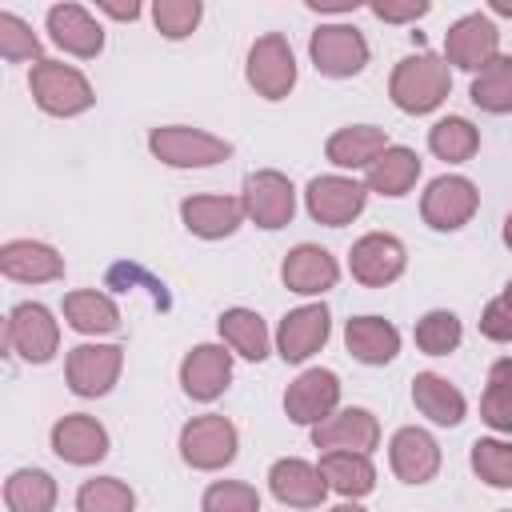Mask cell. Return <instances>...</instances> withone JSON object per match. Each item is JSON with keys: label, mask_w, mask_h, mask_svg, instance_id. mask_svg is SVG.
Returning <instances> with one entry per match:
<instances>
[{"label": "cell", "mask_w": 512, "mask_h": 512, "mask_svg": "<svg viewBox=\"0 0 512 512\" xmlns=\"http://www.w3.org/2000/svg\"><path fill=\"white\" fill-rule=\"evenodd\" d=\"M448 92H452V72H448V60L436 52H416V56L400 60L392 68V80H388L392 104L400 112H412V116L440 108Z\"/></svg>", "instance_id": "obj_1"}, {"label": "cell", "mask_w": 512, "mask_h": 512, "mask_svg": "<svg viewBox=\"0 0 512 512\" xmlns=\"http://www.w3.org/2000/svg\"><path fill=\"white\" fill-rule=\"evenodd\" d=\"M28 88H32V100L48 116H80V112H88L96 104L92 84L84 80V72H76L64 60H40V64H32Z\"/></svg>", "instance_id": "obj_2"}, {"label": "cell", "mask_w": 512, "mask_h": 512, "mask_svg": "<svg viewBox=\"0 0 512 512\" xmlns=\"http://www.w3.org/2000/svg\"><path fill=\"white\" fill-rule=\"evenodd\" d=\"M236 424L220 412H204V416H192L184 428H180V456L188 468L196 472H216L224 464L236 460Z\"/></svg>", "instance_id": "obj_3"}, {"label": "cell", "mask_w": 512, "mask_h": 512, "mask_svg": "<svg viewBox=\"0 0 512 512\" xmlns=\"http://www.w3.org/2000/svg\"><path fill=\"white\" fill-rule=\"evenodd\" d=\"M148 148L168 168H208V164H220V160L232 156V144L228 140H220L212 132H200V128H184V124L152 128Z\"/></svg>", "instance_id": "obj_4"}, {"label": "cell", "mask_w": 512, "mask_h": 512, "mask_svg": "<svg viewBox=\"0 0 512 512\" xmlns=\"http://www.w3.org/2000/svg\"><path fill=\"white\" fill-rule=\"evenodd\" d=\"M124 368V348L120 344H76L64 364V380L76 396H108L112 384L120 380Z\"/></svg>", "instance_id": "obj_5"}, {"label": "cell", "mask_w": 512, "mask_h": 512, "mask_svg": "<svg viewBox=\"0 0 512 512\" xmlns=\"http://www.w3.org/2000/svg\"><path fill=\"white\" fill-rule=\"evenodd\" d=\"M248 84L264 100H284L292 92V84H296V56H292L288 36L268 32V36H260L252 44V52H248Z\"/></svg>", "instance_id": "obj_6"}, {"label": "cell", "mask_w": 512, "mask_h": 512, "mask_svg": "<svg viewBox=\"0 0 512 512\" xmlns=\"http://www.w3.org/2000/svg\"><path fill=\"white\" fill-rule=\"evenodd\" d=\"M4 340H8V348H12L16 356H24L28 364H48V360L56 356V348H60V324L52 320V312H48L44 304L24 300V304H16V308L8 312V332H4Z\"/></svg>", "instance_id": "obj_7"}, {"label": "cell", "mask_w": 512, "mask_h": 512, "mask_svg": "<svg viewBox=\"0 0 512 512\" xmlns=\"http://www.w3.org/2000/svg\"><path fill=\"white\" fill-rule=\"evenodd\" d=\"M308 52H312L316 72L332 76V80L356 76L368 64V40L352 24H324V28H316L312 40H308Z\"/></svg>", "instance_id": "obj_8"}, {"label": "cell", "mask_w": 512, "mask_h": 512, "mask_svg": "<svg viewBox=\"0 0 512 512\" xmlns=\"http://www.w3.org/2000/svg\"><path fill=\"white\" fill-rule=\"evenodd\" d=\"M244 212L256 220V228H284L292 224V212H296V188L284 172H272V168H260L244 180Z\"/></svg>", "instance_id": "obj_9"}, {"label": "cell", "mask_w": 512, "mask_h": 512, "mask_svg": "<svg viewBox=\"0 0 512 512\" xmlns=\"http://www.w3.org/2000/svg\"><path fill=\"white\" fill-rule=\"evenodd\" d=\"M476 204H480V192H476L472 180H464V176H440V180L428 184V192L420 200V216L436 232H456V228H464L472 220Z\"/></svg>", "instance_id": "obj_10"}, {"label": "cell", "mask_w": 512, "mask_h": 512, "mask_svg": "<svg viewBox=\"0 0 512 512\" xmlns=\"http://www.w3.org/2000/svg\"><path fill=\"white\" fill-rule=\"evenodd\" d=\"M340 404V376L332 368H308L300 372L284 392V412L292 424H320Z\"/></svg>", "instance_id": "obj_11"}, {"label": "cell", "mask_w": 512, "mask_h": 512, "mask_svg": "<svg viewBox=\"0 0 512 512\" xmlns=\"http://www.w3.org/2000/svg\"><path fill=\"white\" fill-rule=\"evenodd\" d=\"M444 56H448V64H456L464 72L488 68L500 56V32H496V24L488 16H480V12L460 16L444 32Z\"/></svg>", "instance_id": "obj_12"}, {"label": "cell", "mask_w": 512, "mask_h": 512, "mask_svg": "<svg viewBox=\"0 0 512 512\" xmlns=\"http://www.w3.org/2000/svg\"><path fill=\"white\" fill-rule=\"evenodd\" d=\"M364 200H368V188L348 180V176H316L308 184V192H304L308 216L316 224H328V228L352 224L364 212Z\"/></svg>", "instance_id": "obj_13"}, {"label": "cell", "mask_w": 512, "mask_h": 512, "mask_svg": "<svg viewBox=\"0 0 512 512\" xmlns=\"http://www.w3.org/2000/svg\"><path fill=\"white\" fill-rule=\"evenodd\" d=\"M328 332H332V316L324 304L292 308L276 328V352L284 364H304L312 352L328 344Z\"/></svg>", "instance_id": "obj_14"}, {"label": "cell", "mask_w": 512, "mask_h": 512, "mask_svg": "<svg viewBox=\"0 0 512 512\" xmlns=\"http://www.w3.org/2000/svg\"><path fill=\"white\" fill-rule=\"evenodd\" d=\"M404 260H408L404 244H400L396 236H388V232H368V236H360V240L352 244V252H348V268H352V276H356L364 288H384V284H392V280L404 272Z\"/></svg>", "instance_id": "obj_15"}, {"label": "cell", "mask_w": 512, "mask_h": 512, "mask_svg": "<svg viewBox=\"0 0 512 512\" xmlns=\"http://www.w3.org/2000/svg\"><path fill=\"white\" fill-rule=\"evenodd\" d=\"M312 444L324 452H372L380 444V424L368 408H340L312 428Z\"/></svg>", "instance_id": "obj_16"}, {"label": "cell", "mask_w": 512, "mask_h": 512, "mask_svg": "<svg viewBox=\"0 0 512 512\" xmlns=\"http://www.w3.org/2000/svg\"><path fill=\"white\" fill-rule=\"evenodd\" d=\"M280 280L288 292H300V296H320L328 288H336L340 280V264L328 248L320 244H296L284 264H280Z\"/></svg>", "instance_id": "obj_17"}, {"label": "cell", "mask_w": 512, "mask_h": 512, "mask_svg": "<svg viewBox=\"0 0 512 512\" xmlns=\"http://www.w3.org/2000/svg\"><path fill=\"white\" fill-rule=\"evenodd\" d=\"M52 452L64 464H96L108 456V432L100 420L84 416V412H68L52 424Z\"/></svg>", "instance_id": "obj_18"}, {"label": "cell", "mask_w": 512, "mask_h": 512, "mask_svg": "<svg viewBox=\"0 0 512 512\" xmlns=\"http://www.w3.org/2000/svg\"><path fill=\"white\" fill-rule=\"evenodd\" d=\"M232 380V356L220 344H196L180 360V384L192 400H216Z\"/></svg>", "instance_id": "obj_19"}, {"label": "cell", "mask_w": 512, "mask_h": 512, "mask_svg": "<svg viewBox=\"0 0 512 512\" xmlns=\"http://www.w3.org/2000/svg\"><path fill=\"white\" fill-rule=\"evenodd\" d=\"M268 488H272V496H276L280 504H288V508H320L324 496H328V484H324L320 468H312V464L300 460V456L276 460L272 472H268Z\"/></svg>", "instance_id": "obj_20"}, {"label": "cell", "mask_w": 512, "mask_h": 512, "mask_svg": "<svg viewBox=\"0 0 512 512\" xmlns=\"http://www.w3.org/2000/svg\"><path fill=\"white\" fill-rule=\"evenodd\" d=\"M184 228L204 240H224L244 224V200L240 196H188L180 204Z\"/></svg>", "instance_id": "obj_21"}, {"label": "cell", "mask_w": 512, "mask_h": 512, "mask_svg": "<svg viewBox=\"0 0 512 512\" xmlns=\"http://www.w3.org/2000/svg\"><path fill=\"white\" fill-rule=\"evenodd\" d=\"M0 272L20 284H48L64 276V256L40 240H8L0 248Z\"/></svg>", "instance_id": "obj_22"}, {"label": "cell", "mask_w": 512, "mask_h": 512, "mask_svg": "<svg viewBox=\"0 0 512 512\" xmlns=\"http://www.w3.org/2000/svg\"><path fill=\"white\" fill-rule=\"evenodd\" d=\"M388 460L404 484H428L440 472V444L424 428H400L388 444Z\"/></svg>", "instance_id": "obj_23"}, {"label": "cell", "mask_w": 512, "mask_h": 512, "mask_svg": "<svg viewBox=\"0 0 512 512\" xmlns=\"http://www.w3.org/2000/svg\"><path fill=\"white\" fill-rule=\"evenodd\" d=\"M48 32L64 52H72L80 60H92L104 48V28L80 4H52L48 8Z\"/></svg>", "instance_id": "obj_24"}, {"label": "cell", "mask_w": 512, "mask_h": 512, "mask_svg": "<svg viewBox=\"0 0 512 512\" xmlns=\"http://www.w3.org/2000/svg\"><path fill=\"white\" fill-rule=\"evenodd\" d=\"M344 344L360 364H388L400 352V332L396 324L380 320V316H352L344 324Z\"/></svg>", "instance_id": "obj_25"}, {"label": "cell", "mask_w": 512, "mask_h": 512, "mask_svg": "<svg viewBox=\"0 0 512 512\" xmlns=\"http://www.w3.org/2000/svg\"><path fill=\"white\" fill-rule=\"evenodd\" d=\"M324 152H328V160L336 168H372L388 152V136H384V128L352 124V128L332 132L328 144H324Z\"/></svg>", "instance_id": "obj_26"}, {"label": "cell", "mask_w": 512, "mask_h": 512, "mask_svg": "<svg viewBox=\"0 0 512 512\" xmlns=\"http://www.w3.org/2000/svg\"><path fill=\"white\" fill-rule=\"evenodd\" d=\"M412 400H416V408H420L432 424H444V428L460 424L464 412H468L464 392H460L456 384H448L444 376H436V372H416V380H412Z\"/></svg>", "instance_id": "obj_27"}, {"label": "cell", "mask_w": 512, "mask_h": 512, "mask_svg": "<svg viewBox=\"0 0 512 512\" xmlns=\"http://www.w3.org/2000/svg\"><path fill=\"white\" fill-rule=\"evenodd\" d=\"M320 476L344 500H360L376 488V468H372L368 452H324L320 456Z\"/></svg>", "instance_id": "obj_28"}, {"label": "cell", "mask_w": 512, "mask_h": 512, "mask_svg": "<svg viewBox=\"0 0 512 512\" xmlns=\"http://www.w3.org/2000/svg\"><path fill=\"white\" fill-rule=\"evenodd\" d=\"M64 320L84 332V336H104V332H116L120 328V312L116 304L96 292V288H80V292H68L64 296Z\"/></svg>", "instance_id": "obj_29"}, {"label": "cell", "mask_w": 512, "mask_h": 512, "mask_svg": "<svg viewBox=\"0 0 512 512\" xmlns=\"http://www.w3.org/2000/svg\"><path fill=\"white\" fill-rule=\"evenodd\" d=\"M420 176V156L404 144H388V152L368 168V192L380 196H404Z\"/></svg>", "instance_id": "obj_30"}, {"label": "cell", "mask_w": 512, "mask_h": 512, "mask_svg": "<svg viewBox=\"0 0 512 512\" xmlns=\"http://www.w3.org/2000/svg\"><path fill=\"white\" fill-rule=\"evenodd\" d=\"M8 512H52L56 508V480L44 468H20L4 484Z\"/></svg>", "instance_id": "obj_31"}, {"label": "cell", "mask_w": 512, "mask_h": 512, "mask_svg": "<svg viewBox=\"0 0 512 512\" xmlns=\"http://www.w3.org/2000/svg\"><path fill=\"white\" fill-rule=\"evenodd\" d=\"M220 336L232 352H240L252 364H260L268 356V328L252 308H228L220 316Z\"/></svg>", "instance_id": "obj_32"}, {"label": "cell", "mask_w": 512, "mask_h": 512, "mask_svg": "<svg viewBox=\"0 0 512 512\" xmlns=\"http://www.w3.org/2000/svg\"><path fill=\"white\" fill-rule=\"evenodd\" d=\"M428 148H432L440 160H448V164H464V160L476 156V148H480V132H476V124L464 120V116H444V120L432 124V132H428Z\"/></svg>", "instance_id": "obj_33"}, {"label": "cell", "mask_w": 512, "mask_h": 512, "mask_svg": "<svg viewBox=\"0 0 512 512\" xmlns=\"http://www.w3.org/2000/svg\"><path fill=\"white\" fill-rule=\"evenodd\" d=\"M472 104L484 112H512V56H496L488 68H480L472 76Z\"/></svg>", "instance_id": "obj_34"}, {"label": "cell", "mask_w": 512, "mask_h": 512, "mask_svg": "<svg viewBox=\"0 0 512 512\" xmlns=\"http://www.w3.org/2000/svg\"><path fill=\"white\" fill-rule=\"evenodd\" d=\"M480 420L496 432H512V356L488 368V388L480 396Z\"/></svg>", "instance_id": "obj_35"}, {"label": "cell", "mask_w": 512, "mask_h": 512, "mask_svg": "<svg viewBox=\"0 0 512 512\" xmlns=\"http://www.w3.org/2000/svg\"><path fill=\"white\" fill-rule=\"evenodd\" d=\"M76 512H136V496L116 476L84 480L76 492Z\"/></svg>", "instance_id": "obj_36"}, {"label": "cell", "mask_w": 512, "mask_h": 512, "mask_svg": "<svg viewBox=\"0 0 512 512\" xmlns=\"http://www.w3.org/2000/svg\"><path fill=\"white\" fill-rule=\"evenodd\" d=\"M460 336H464V328H460L456 312L436 308V312H428V316L416 320V348L428 352V356H448V352H456Z\"/></svg>", "instance_id": "obj_37"}, {"label": "cell", "mask_w": 512, "mask_h": 512, "mask_svg": "<svg viewBox=\"0 0 512 512\" xmlns=\"http://www.w3.org/2000/svg\"><path fill=\"white\" fill-rule=\"evenodd\" d=\"M472 472L488 488H512V440H476Z\"/></svg>", "instance_id": "obj_38"}, {"label": "cell", "mask_w": 512, "mask_h": 512, "mask_svg": "<svg viewBox=\"0 0 512 512\" xmlns=\"http://www.w3.org/2000/svg\"><path fill=\"white\" fill-rule=\"evenodd\" d=\"M200 512H260V492L244 480H216L204 488Z\"/></svg>", "instance_id": "obj_39"}, {"label": "cell", "mask_w": 512, "mask_h": 512, "mask_svg": "<svg viewBox=\"0 0 512 512\" xmlns=\"http://www.w3.org/2000/svg\"><path fill=\"white\" fill-rule=\"evenodd\" d=\"M200 0H156L152 4V20L160 28V36L168 40H184L192 36V28L200 24Z\"/></svg>", "instance_id": "obj_40"}, {"label": "cell", "mask_w": 512, "mask_h": 512, "mask_svg": "<svg viewBox=\"0 0 512 512\" xmlns=\"http://www.w3.org/2000/svg\"><path fill=\"white\" fill-rule=\"evenodd\" d=\"M0 56L4 60H44L40 56V40H36V32L20 20V16H12V12H0Z\"/></svg>", "instance_id": "obj_41"}, {"label": "cell", "mask_w": 512, "mask_h": 512, "mask_svg": "<svg viewBox=\"0 0 512 512\" xmlns=\"http://www.w3.org/2000/svg\"><path fill=\"white\" fill-rule=\"evenodd\" d=\"M480 332H484L488 340H496V344H512V308H508L500 296L484 304V312H480Z\"/></svg>", "instance_id": "obj_42"}, {"label": "cell", "mask_w": 512, "mask_h": 512, "mask_svg": "<svg viewBox=\"0 0 512 512\" xmlns=\"http://www.w3.org/2000/svg\"><path fill=\"white\" fill-rule=\"evenodd\" d=\"M372 8V16H380V20H392V24H404V20H420V16H428L432 12V4L428 0H404V4H392V0H376V4H368Z\"/></svg>", "instance_id": "obj_43"}, {"label": "cell", "mask_w": 512, "mask_h": 512, "mask_svg": "<svg viewBox=\"0 0 512 512\" xmlns=\"http://www.w3.org/2000/svg\"><path fill=\"white\" fill-rule=\"evenodd\" d=\"M100 8H104L108 16H116V20H136V16H140V4H132V0H128V4H112V0H104Z\"/></svg>", "instance_id": "obj_44"}, {"label": "cell", "mask_w": 512, "mask_h": 512, "mask_svg": "<svg viewBox=\"0 0 512 512\" xmlns=\"http://www.w3.org/2000/svg\"><path fill=\"white\" fill-rule=\"evenodd\" d=\"M312 12H352L356 0H308Z\"/></svg>", "instance_id": "obj_45"}, {"label": "cell", "mask_w": 512, "mask_h": 512, "mask_svg": "<svg viewBox=\"0 0 512 512\" xmlns=\"http://www.w3.org/2000/svg\"><path fill=\"white\" fill-rule=\"evenodd\" d=\"M492 12H500V16H512V4H508V0H492Z\"/></svg>", "instance_id": "obj_46"}, {"label": "cell", "mask_w": 512, "mask_h": 512, "mask_svg": "<svg viewBox=\"0 0 512 512\" xmlns=\"http://www.w3.org/2000/svg\"><path fill=\"white\" fill-rule=\"evenodd\" d=\"M504 244L512 248V212H508V220H504Z\"/></svg>", "instance_id": "obj_47"}, {"label": "cell", "mask_w": 512, "mask_h": 512, "mask_svg": "<svg viewBox=\"0 0 512 512\" xmlns=\"http://www.w3.org/2000/svg\"><path fill=\"white\" fill-rule=\"evenodd\" d=\"M332 512H364V508H360V504H336Z\"/></svg>", "instance_id": "obj_48"}, {"label": "cell", "mask_w": 512, "mask_h": 512, "mask_svg": "<svg viewBox=\"0 0 512 512\" xmlns=\"http://www.w3.org/2000/svg\"><path fill=\"white\" fill-rule=\"evenodd\" d=\"M500 300H504V304H508V308H512V280H508V284H504V296H500Z\"/></svg>", "instance_id": "obj_49"}]
</instances>
